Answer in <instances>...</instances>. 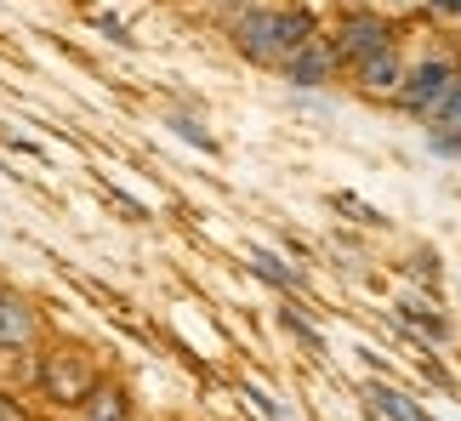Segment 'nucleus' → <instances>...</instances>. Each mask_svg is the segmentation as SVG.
Masks as SVG:
<instances>
[{
    "instance_id": "nucleus-1",
    "label": "nucleus",
    "mask_w": 461,
    "mask_h": 421,
    "mask_svg": "<svg viewBox=\"0 0 461 421\" xmlns=\"http://www.w3.org/2000/svg\"><path fill=\"white\" fill-rule=\"evenodd\" d=\"M313 34H319V23L303 6H245L234 23H228L234 51L257 68H285V58L303 40H313Z\"/></svg>"
},
{
    "instance_id": "nucleus-2",
    "label": "nucleus",
    "mask_w": 461,
    "mask_h": 421,
    "mask_svg": "<svg viewBox=\"0 0 461 421\" xmlns=\"http://www.w3.org/2000/svg\"><path fill=\"white\" fill-rule=\"evenodd\" d=\"M97 381H103V371H97V359L86 354V347H46L41 364H34L41 399H51V405H63V410H80Z\"/></svg>"
},
{
    "instance_id": "nucleus-3",
    "label": "nucleus",
    "mask_w": 461,
    "mask_h": 421,
    "mask_svg": "<svg viewBox=\"0 0 461 421\" xmlns=\"http://www.w3.org/2000/svg\"><path fill=\"white\" fill-rule=\"evenodd\" d=\"M456 85V58H421V63H411V75H404V85H399V109L404 114H416V120H428L438 103H445V92Z\"/></svg>"
},
{
    "instance_id": "nucleus-4",
    "label": "nucleus",
    "mask_w": 461,
    "mask_h": 421,
    "mask_svg": "<svg viewBox=\"0 0 461 421\" xmlns=\"http://www.w3.org/2000/svg\"><path fill=\"white\" fill-rule=\"evenodd\" d=\"M393 23H387L382 12H370V6H359V12H348L342 23H336V34H330V46H336V58H342V68H353V63H365L370 51H382V46H393Z\"/></svg>"
},
{
    "instance_id": "nucleus-5",
    "label": "nucleus",
    "mask_w": 461,
    "mask_h": 421,
    "mask_svg": "<svg viewBox=\"0 0 461 421\" xmlns=\"http://www.w3.org/2000/svg\"><path fill=\"white\" fill-rule=\"evenodd\" d=\"M41 308L29 302L17 285H6L0 279V354H23V347H34L41 342Z\"/></svg>"
},
{
    "instance_id": "nucleus-6",
    "label": "nucleus",
    "mask_w": 461,
    "mask_h": 421,
    "mask_svg": "<svg viewBox=\"0 0 461 421\" xmlns=\"http://www.w3.org/2000/svg\"><path fill=\"white\" fill-rule=\"evenodd\" d=\"M291 85H303V92H319V85H330L336 75H342V58H336L330 34H313V40H303L285 58V68H279Z\"/></svg>"
},
{
    "instance_id": "nucleus-7",
    "label": "nucleus",
    "mask_w": 461,
    "mask_h": 421,
    "mask_svg": "<svg viewBox=\"0 0 461 421\" xmlns=\"http://www.w3.org/2000/svg\"><path fill=\"white\" fill-rule=\"evenodd\" d=\"M404 75H411V63L399 58V40L382 46V51H370L365 63H353V85H359L365 97H399Z\"/></svg>"
},
{
    "instance_id": "nucleus-8",
    "label": "nucleus",
    "mask_w": 461,
    "mask_h": 421,
    "mask_svg": "<svg viewBox=\"0 0 461 421\" xmlns=\"http://www.w3.org/2000/svg\"><path fill=\"white\" fill-rule=\"evenodd\" d=\"M80 421H131V393L120 381H97L92 399L80 405Z\"/></svg>"
},
{
    "instance_id": "nucleus-9",
    "label": "nucleus",
    "mask_w": 461,
    "mask_h": 421,
    "mask_svg": "<svg viewBox=\"0 0 461 421\" xmlns=\"http://www.w3.org/2000/svg\"><path fill=\"white\" fill-rule=\"evenodd\" d=\"M370 399H376V405H382L387 416H393V421H433L428 410H416L411 399H404V393H393V388H370Z\"/></svg>"
},
{
    "instance_id": "nucleus-10",
    "label": "nucleus",
    "mask_w": 461,
    "mask_h": 421,
    "mask_svg": "<svg viewBox=\"0 0 461 421\" xmlns=\"http://www.w3.org/2000/svg\"><path fill=\"white\" fill-rule=\"evenodd\" d=\"M251 268H257V273H268L274 285H285V291L303 285V273H291V268H285V262H279L274 251H251Z\"/></svg>"
},
{
    "instance_id": "nucleus-11",
    "label": "nucleus",
    "mask_w": 461,
    "mask_h": 421,
    "mask_svg": "<svg viewBox=\"0 0 461 421\" xmlns=\"http://www.w3.org/2000/svg\"><path fill=\"white\" fill-rule=\"evenodd\" d=\"M428 126H433V131H450V126H461V80H456L450 92H445V103H438V109L428 114Z\"/></svg>"
},
{
    "instance_id": "nucleus-12",
    "label": "nucleus",
    "mask_w": 461,
    "mask_h": 421,
    "mask_svg": "<svg viewBox=\"0 0 461 421\" xmlns=\"http://www.w3.org/2000/svg\"><path fill=\"white\" fill-rule=\"evenodd\" d=\"M404 319H416L421 330H428V336H445V330H450L445 319H438V313H421V302H404Z\"/></svg>"
},
{
    "instance_id": "nucleus-13",
    "label": "nucleus",
    "mask_w": 461,
    "mask_h": 421,
    "mask_svg": "<svg viewBox=\"0 0 461 421\" xmlns=\"http://www.w3.org/2000/svg\"><path fill=\"white\" fill-rule=\"evenodd\" d=\"M428 148H433V154H450V160H461V126L433 131V137H428Z\"/></svg>"
},
{
    "instance_id": "nucleus-14",
    "label": "nucleus",
    "mask_w": 461,
    "mask_h": 421,
    "mask_svg": "<svg viewBox=\"0 0 461 421\" xmlns=\"http://www.w3.org/2000/svg\"><path fill=\"white\" fill-rule=\"evenodd\" d=\"M171 126H176V131H183V137H188V143H200V148H211V137H205L200 126H194V120H171Z\"/></svg>"
},
{
    "instance_id": "nucleus-15",
    "label": "nucleus",
    "mask_w": 461,
    "mask_h": 421,
    "mask_svg": "<svg viewBox=\"0 0 461 421\" xmlns=\"http://www.w3.org/2000/svg\"><path fill=\"white\" fill-rule=\"evenodd\" d=\"M0 421H29V416L17 410V399H6V393H0Z\"/></svg>"
},
{
    "instance_id": "nucleus-16",
    "label": "nucleus",
    "mask_w": 461,
    "mask_h": 421,
    "mask_svg": "<svg viewBox=\"0 0 461 421\" xmlns=\"http://www.w3.org/2000/svg\"><path fill=\"white\" fill-rule=\"evenodd\" d=\"M456 80H461V63H456Z\"/></svg>"
}]
</instances>
